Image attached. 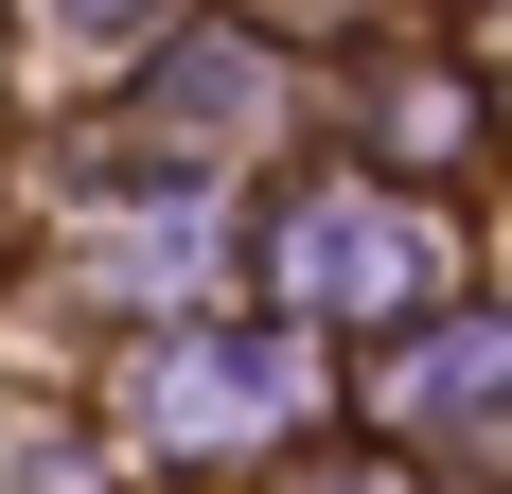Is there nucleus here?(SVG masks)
I'll list each match as a JSON object with an SVG mask.
<instances>
[{"mask_svg":"<svg viewBox=\"0 0 512 494\" xmlns=\"http://www.w3.org/2000/svg\"><path fill=\"white\" fill-rule=\"evenodd\" d=\"M283 406H301V336H177L142 371L159 442H248V424H283Z\"/></svg>","mask_w":512,"mask_h":494,"instance_id":"obj_1","label":"nucleus"},{"mask_svg":"<svg viewBox=\"0 0 512 494\" xmlns=\"http://www.w3.org/2000/svg\"><path fill=\"white\" fill-rule=\"evenodd\" d=\"M424 265H442V247H424V212H389V195H318L301 230H283V283L301 300H371V318L424 300Z\"/></svg>","mask_w":512,"mask_h":494,"instance_id":"obj_2","label":"nucleus"},{"mask_svg":"<svg viewBox=\"0 0 512 494\" xmlns=\"http://www.w3.org/2000/svg\"><path fill=\"white\" fill-rule=\"evenodd\" d=\"M318 494H407V477H318Z\"/></svg>","mask_w":512,"mask_h":494,"instance_id":"obj_4","label":"nucleus"},{"mask_svg":"<svg viewBox=\"0 0 512 494\" xmlns=\"http://www.w3.org/2000/svg\"><path fill=\"white\" fill-rule=\"evenodd\" d=\"M495 406H512V318H460L389 371V424H495Z\"/></svg>","mask_w":512,"mask_h":494,"instance_id":"obj_3","label":"nucleus"}]
</instances>
